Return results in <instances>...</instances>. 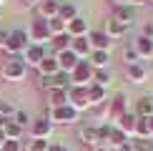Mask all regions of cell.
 I'll list each match as a JSON object with an SVG mask.
<instances>
[{
    "mask_svg": "<svg viewBox=\"0 0 153 151\" xmlns=\"http://www.w3.org/2000/svg\"><path fill=\"white\" fill-rule=\"evenodd\" d=\"M0 73H3L5 81H23L25 76H28V66L23 63L20 55H8V58L3 61Z\"/></svg>",
    "mask_w": 153,
    "mask_h": 151,
    "instance_id": "cell-1",
    "label": "cell"
},
{
    "mask_svg": "<svg viewBox=\"0 0 153 151\" xmlns=\"http://www.w3.org/2000/svg\"><path fill=\"white\" fill-rule=\"evenodd\" d=\"M28 38L30 43H35V46H45V43L53 40V35H50V28H48V20L45 18H33L30 20V28H28Z\"/></svg>",
    "mask_w": 153,
    "mask_h": 151,
    "instance_id": "cell-2",
    "label": "cell"
},
{
    "mask_svg": "<svg viewBox=\"0 0 153 151\" xmlns=\"http://www.w3.org/2000/svg\"><path fill=\"white\" fill-rule=\"evenodd\" d=\"M28 46H30L28 30L15 28V30H8V43H5V48H3V50H5L8 55H20Z\"/></svg>",
    "mask_w": 153,
    "mask_h": 151,
    "instance_id": "cell-3",
    "label": "cell"
},
{
    "mask_svg": "<svg viewBox=\"0 0 153 151\" xmlns=\"http://www.w3.org/2000/svg\"><path fill=\"white\" fill-rule=\"evenodd\" d=\"M68 106H73L78 113L93 108L91 98H88V86H71L68 88Z\"/></svg>",
    "mask_w": 153,
    "mask_h": 151,
    "instance_id": "cell-4",
    "label": "cell"
},
{
    "mask_svg": "<svg viewBox=\"0 0 153 151\" xmlns=\"http://www.w3.org/2000/svg\"><path fill=\"white\" fill-rule=\"evenodd\" d=\"M48 118H50V123H63V126H71V123H75L80 118V113L73 108V106H60V108H50V113H48Z\"/></svg>",
    "mask_w": 153,
    "mask_h": 151,
    "instance_id": "cell-5",
    "label": "cell"
},
{
    "mask_svg": "<svg viewBox=\"0 0 153 151\" xmlns=\"http://www.w3.org/2000/svg\"><path fill=\"white\" fill-rule=\"evenodd\" d=\"M53 131H55V126L50 123V118H48V116H40V118H33V121H30V136H33V138L50 141Z\"/></svg>",
    "mask_w": 153,
    "mask_h": 151,
    "instance_id": "cell-6",
    "label": "cell"
},
{
    "mask_svg": "<svg viewBox=\"0 0 153 151\" xmlns=\"http://www.w3.org/2000/svg\"><path fill=\"white\" fill-rule=\"evenodd\" d=\"M93 66L88 61H80L75 66V71L71 73V86H91L93 83Z\"/></svg>",
    "mask_w": 153,
    "mask_h": 151,
    "instance_id": "cell-7",
    "label": "cell"
},
{
    "mask_svg": "<svg viewBox=\"0 0 153 151\" xmlns=\"http://www.w3.org/2000/svg\"><path fill=\"white\" fill-rule=\"evenodd\" d=\"M45 55H48V53H45V46H35V43H30V46L20 53V58H23V63H25L28 68H38Z\"/></svg>",
    "mask_w": 153,
    "mask_h": 151,
    "instance_id": "cell-8",
    "label": "cell"
},
{
    "mask_svg": "<svg viewBox=\"0 0 153 151\" xmlns=\"http://www.w3.org/2000/svg\"><path fill=\"white\" fill-rule=\"evenodd\" d=\"M108 106H111V121L116 123L123 113H128V96L126 93H116V96L108 101Z\"/></svg>",
    "mask_w": 153,
    "mask_h": 151,
    "instance_id": "cell-9",
    "label": "cell"
},
{
    "mask_svg": "<svg viewBox=\"0 0 153 151\" xmlns=\"http://www.w3.org/2000/svg\"><path fill=\"white\" fill-rule=\"evenodd\" d=\"M113 20H118L123 28L136 23V8L131 5H113Z\"/></svg>",
    "mask_w": 153,
    "mask_h": 151,
    "instance_id": "cell-10",
    "label": "cell"
},
{
    "mask_svg": "<svg viewBox=\"0 0 153 151\" xmlns=\"http://www.w3.org/2000/svg\"><path fill=\"white\" fill-rule=\"evenodd\" d=\"M65 33L71 35V38H85L88 33H91V25H88L85 18H73L71 23H68V28H65Z\"/></svg>",
    "mask_w": 153,
    "mask_h": 151,
    "instance_id": "cell-11",
    "label": "cell"
},
{
    "mask_svg": "<svg viewBox=\"0 0 153 151\" xmlns=\"http://www.w3.org/2000/svg\"><path fill=\"white\" fill-rule=\"evenodd\" d=\"M88 43H91L93 50H111V46H113V40L103 33V30H91V33H88Z\"/></svg>",
    "mask_w": 153,
    "mask_h": 151,
    "instance_id": "cell-12",
    "label": "cell"
},
{
    "mask_svg": "<svg viewBox=\"0 0 153 151\" xmlns=\"http://www.w3.org/2000/svg\"><path fill=\"white\" fill-rule=\"evenodd\" d=\"M136 121H138V116H136L133 111H128V113H123V116H120L113 126H116V129H120L126 136H136Z\"/></svg>",
    "mask_w": 153,
    "mask_h": 151,
    "instance_id": "cell-13",
    "label": "cell"
},
{
    "mask_svg": "<svg viewBox=\"0 0 153 151\" xmlns=\"http://www.w3.org/2000/svg\"><path fill=\"white\" fill-rule=\"evenodd\" d=\"M55 58H58V66H60V71H63V73H73V71H75V66L80 63V58L73 53V50H63V53H58Z\"/></svg>",
    "mask_w": 153,
    "mask_h": 151,
    "instance_id": "cell-14",
    "label": "cell"
},
{
    "mask_svg": "<svg viewBox=\"0 0 153 151\" xmlns=\"http://www.w3.org/2000/svg\"><path fill=\"white\" fill-rule=\"evenodd\" d=\"M133 48H136L138 58L146 61V58H153V38H146V35H138L133 40Z\"/></svg>",
    "mask_w": 153,
    "mask_h": 151,
    "instance_id": "cell-15",
    "label": "cell"
},
{
    "mask_svg": "<svg viewBox=\"0 0 153 151\" xmlns=\"http://www.w3.org/2000/svg\"><path fill=\"white\" fill-rule=\"evenodd\" d=\"M58 10H60V0H43V3H38V18L53 20V18H58Z\"/></svg>",
    "mask_w": 153,
    "mask_h": 151,
    "instance_id": "cell-16",
    "label": "cell"
},
{
    "mask_svg": "<svg viewBox=\"0 0 153 151\" xmlns=\"http://www.w3.org/2000/svg\"><path fill=\"white\" fill-rule=\"evenodd\" d=\"M78 138L83 144H85V146H98V129H95L93 123H83L80 129H78Z\"/></svg>",
    "mask_w": 153,
    "mask_h": 151,
    "instance_id": "cell-17",
    "label": "cell"
},
{
    "mask_svg": "<svg viewBox=\"0 0 153 151\" xmlns=\"http://www.w3.org/2000/svg\"><path fill=\"white\" fill-rule=\"evenodd\" d=\"M60 71V66H58V58H55L53 53H48L45 58L40 61V66H38V73H40V78H45V76H55Z\"/></svg>",
    "mask_w": 153,
    "mask_h": 151,
    "instance_id": "cell-18",
    "label": "cell"
},
{
    "mask_svg": "<svg viewBox=\"0 0 153 151\" xmlns=\"http://www.w3.org/2000/svg\"><path fill=\"white\" fill-rule=\"evenodd\" d=\"M71 50H73L75 55H78L80 61L91 58L93 48H91V43H88V35H85V38H73V43H71Z\"/></svg>",
    "mask_w": 153,
    "mask_h": 151,
    "instance_id": "cell-19",
    "label": "cell"
},
{
    "mask_svg": "<svg viewBox=\"0 0 153 151\" xmlns=\"http://www.w3.org/2000/svg\"><path fill=\"white\" fill-rule=\"evenodd\" d=\"M146 68L141 66V63H131V66H126V78L131 81V83H136V86H141L146 83Z\"/></svg>",
    "mask_w": 153,
    "mask_h": 151,
    "instance_id": "cell-20",
    "label": "cell"
},
{
    "mask_svg": "<svg viewBox=\"0 0 153 151\" xmlns=\"http://www.w3.org/2000/svg\"><path fill=\"white\" fill-rule=\"evenodd\" d=\"M48 103H50V108L68 106V88H65V91H63V88H53V91H48Z\"/></svg>",
    "mask_w": 153,
    "mask_h": 151,
    "instance_id": "cell-21",
    "label": "cell"
},
{
    "mask_svg": "<svg viewBox=\"0 0 153 151\" xmlns=\"http://www.w3.org/2000/svg\"><path fill=\"white\" fill-rule=\"evenodd\" d=\"M126 30H128V28H123V25H120L118 20L108 18V20H105V28H103V33L111 38V40H118V38H123V35H126Z\"/></svg>",
    "mask_w": 153,
    "mask_h": 151,
    "instance_id": "cell-22",
    "label": "cell"
},
{
    "mask_svg": "<svg viewBox=\"0 0 153 151\" xmlns=\"http://www.w3.org/2000/svg\"><path fill=\"white\" fill-rule=\"evenodd\" d=\"M136 116H138V118L153 116V96H143V98L136 101Z\"/></svg>",
    "mask_w": 153,
    "mask_h": 151,
    "instance_id": "cell-23",
    "label": "cell"
},
{
    "mask_svg": "<svg viewBox=\"0 0 153 151\" xmlns=\"http://www.w3.org/2000/svg\"><path fill=\"white\" fill-rule=\"evenodd\" d=\"M88 63L93 66V71H103V68H108V63H111V55H108V50H93Z\"/></svg>",
    "mask_w": 153,
    "mask_h": 151,
    "instance_id": "cell-24",
    "label": "cell"
},
{
    "mask_svg": "<svg viewBox=\"0 0 153 151\" xmlns=\"http://www.w3.org/2000/svg\"><path fill=\"white\" fill-rule=\"evenodd\" d=\"M71 43H73V38L68 35V33L53 35V40H50V46H53V55H58V53H63V50H71Z\"/></svg>",
    "mask_w": 153,
    "mask_h": 151,
    "instance_id": "cell-25",
    "label": "cell"
},
{
    "mask_svg": "<svg viewBox=\"0 0 153 151\" xmlns=\"http://www.w3.org/2000/svg\"><path fill=\"white\" fill-rule=\"evenodd\" d=\"M128 144H131V136H126L120 129H116V126H113V129H111V138H108V146L123 149V146H128Z\"/></svg>",
    "mask_w": 153,
    "mask_h": 151,
    "instance_id": "cell-26",
    "label": "cell"
},
{
    "mask_svg": "<svg viewBox=\"0 0 153 151\" xmlns=\"http://www.w3.org/2000/svg\"><path fill=\"white\" fill-rule=\"evenodd\" d=\"M88 98H91V106H93V108H95V106H100V103H105V88L91 83V86H88Z\"/></svg>",
    "mask_w": 153,
    "mask_h": 151,
    "instance_id": "cell-27",
    "label": "cell"
},
{
    "mask_svg": "<svg viewBox=\"0 0 153 151\" xmlns=\"http://www.w3.org/2000/svg\"><path fill=\"white\" fill-rule=\"evenodd\" d=\"M58 18H60V20H65V23H71L73 18H78V5H75V3H60Z\"/></svg>",
    "mask_w": 153,
    "mask_h": 151,
    "instance_id": "cell-28",
    "label": "cell"
},
{
    "mask_svg": "<svg viewBox=\"0 0 153 151\" xmlns=\"http://www.w3.org/2000/svg\"><path fill=\"white\" fill-rule=\"evenodd\" d=\"M111 71H108V68H103V71H95L93 73V83L95 86H100V88H108V83H111Z\"/></svg>",
    "mask_w": 153,
    "mask_h": 151,
    "instance_id": "cell-29",
    "label": "cell"
},
{
    "mask_svg": "<svg viewBox=\"0 0 153 151\" xmlns=\"http://www.w3.org/2000/svg\"><path fill=\"white\" fill-rule=\"evenodd\" d=\"M136 138L151 141V131H148V121H146V118H138L136 121Z\"/></svg>",
    "mask_w": 153,
    "mask_h": 151,
    "instance_id": "cell-30",
    "label": "cell"
},
{
    "mask_svg": "<svg viewBox=\"0 0 153 151\" xmlns=\"http://www.w3.org/2000/svg\"><path fill=\"white\" fill-rule=\"evenodd\" d=\"M53 88H71V73H63V71H58L53 76Z\"/></svg>",
    "mask_w": 153,
    "mask_h": 151,
    "instance_id": "cell-31",
    "label": "cell"
},
{
    "mask_svg": "<svg viewBox=\"0 0 153 151\" xmlns=\"http://www.w3.org/2000/svg\"><path fill=\"white\" fill-rule=\"evenodd\" d=\"M123 61H126V66H131V63H141L136 48H133V43H126V46H123Z\"/></svg>",
    "mask_w": 153,
    "mask_h": 151,
    "instance_id": "cell-32",
    "label": "cell"
},
{
    "mask_svg": "<svg viewBox=\"0 0 153 151\" xmlns=\"http://www.w3.org/2000/svg\"><path fill=\"white\" fill-rule=\"evenodd\" d=\"M48 28H50V35H60V33H65L68 23L60 20V18H53V20H48Z\"/></svg>",
    "mask_w": 153,
    "mask_h": 151,
    "instance_id": "cell-33",
    "label": "cell"
},
{
    "mask_svg": "<svg viewBox=\"0 0 153 151\" xmlns=\"http://www.w3.org/2000/svg\"><path fill=\"white\" fill-rule=\"evenodd\" d=\"M50 141H43V138H33V141H28V146L25 151H48Z\"/></svg>",
    "mask_w": 153,
    "mask_h": 151,
    "instance_id": "cell-34",
    "label": "cell"
},
{
    "mask_svg": "<svg viewBox=\"0 0 153 151\" xmlns=\"http://www.w3.org/2000/svg\"><path fill=\"white\" fill-rule=\"evenodd\" d=\"M13 121L25 129V126H30V121H33V118H30V113H28V111H15V113H13Z\"/></svg>",
    "mask_w": 153,
    "mask_h": 151,
    "instance_id": "cell-35",
    "label": "cell"
},
{
    "mask_svg": "<svg viewBox=\"0 0 153 151\" xmlns=\"http://www.w3.org/2000/svg\"><path fill=\"white\" fill-rule=\"evenodd\" d=\"M13 113H15V106L10 101H0V118H13Z\"/></svg>",
    "mask_w": 153,
    "mask_h": 151,
    "instance_id": "cell-36",
    "label": "cell"
},
{
    "mask_svg": "<svg viewBox=\"0 0 153 151\" xmlns=\"http://www.w3.org/2000/svg\"><path fill=\"white\" fill-rule=\"evenodd\" d=\"M0 151H23V144L20 141H5Z\"/></svg>",
    "mask_w": 153,
    "mask_h": 151,
    "instance_id": "cell-37",
    "label": "cell"
},
{
    "mask_svg": "<svg viewBox=\"0 0 153 151\" xmlns=\"http://www.w3.org/2000/svg\"><path fill=\"white\" fill-rule=\"evenodd\" d=\"M141 35H146V38H153V23H146L143 25V33Z\"/></svg>",
    "mask_w": 153,
    "mask_h": 151,
    "instance_id": "cell-38",
    "label": "cell"
},
{
    "mask_svg": "<svg viewBox=\"0 0 153 151\" xmlns=\"http://www.w3.org/2000/svg\"><path fill=\"white\" fill-rule=\"evenodd\" d=\"M5 43H8V30L0 28V48H5Z\"/></svg>",
    "mask_w": 153,
    "mask_h": 151,
    "instance_id": "cell-39",
    "label": "cell"
},
{
    "mask_svg": "<svg viewBox=\"0 0 153 151\" xmlns=\"http://www.w3.org/2000/svg\"><path fill=\"white\" fill-rule=\"evenodd\" d=\"M48 151H68V149H65V146H60V144H50Z\"/></svg>",
    "mask_w": 153,
    "mask_h": 151,
    "instance_id": "cell-40",
    "label": "cell"
},
{
    "mask_svg": "<svg viewBox=\"0 0 153 151\" xmlns=\"http://www.w3.org/2000/svg\"><path fill=\"white\" fill-rule=\"evenodd\" d=\"M93 151H118V149H113V146H95Z\"/></svg>",
    "mask_w": 153,
    "mask_h": 151,
    "instance_id": "cell-41",
    "label": "cell"
},
{
    "mask_svg": "<svg viewBox=\"0 0 153 151\" xmlns=\"http://www.w3.org/2000/svg\"><path fill=\"white\" fill-rule=\"evenodd\" d=\"M146 121H148V131H151V138H153V116H148Z\"/></svg>",
    "mask_w": 153,
    "mask_h": 151,
    "instance_id": "cell-42",
    "label": "cell"
},
{
    "mask_svg": "<svg viewBox=\"0 0 153 151\" xmlns=\"http://www.w3.org/2000/svg\"><path fill=\"white\" fill-rule=\"evenodd\" d=\"M118 151H138V149L133 146V144H128V146H123V149H118Z\"/></svg>",
    "mask_w": 153,
    "mask_h": 151,
    "instance_id": "cell-43",
    "label": "cell"
},
{
    "mask_svg": "<svg viewBox=\"0 0 153 151\" xmlns=\"http://www.w3.org/2000/svg\"><path fill=\"white\" fill-rule=\"evenodd\" d=\"M8 141V138H5V134H3V129H0V149H3V144Z\"/></svg>",
    "mask_w": 153,
    "mask_h": 151,
    "instance_id": "cell-44",
    "label": "cell"
},
{
    "mask_svg": "<svg viewBox=\"0 0 153 151\" xmlns=\"http://www.w3.org/2000/svg\"><path fill=\"white\" fill-rule=\"evenodd\" d=\"M38 3H43V0H25V5H28V8H30V5H38Z\"/></svg>",
    "mask_w": 153,
    "mask_h": 151,
    "instance_id": "cell-45",
    "label": "cell"
},
{
    "mask_svg": "<svg viewBox=\"0 0 153 151\" xmlns=\"http://www.w3.org/2000/svg\"><path fill=\"white\" fill-rule=\"evenodd\" d=\"M3 3H5V0H0V5H3Z\"/></svg>",
    "mask_w": 153,
    "mask_h": 151,
    "instance_id": "cell-46",
    "label": "cell"
},
{
    "mask_svg": "<svg viewBox=\"0 0 153 151\" xmlns=\"http://www.w3.org/2000/svg\"><path fill=\"white\" fill-rule=\"evenodd\" d=\"M148 151H153V146H151V149H148Z\"/></svg>",
    "mask_w": 153,
    "mask_h": 151,
    "instance_id": "cell-47",
    "label": "cell"
}]
</instances>
